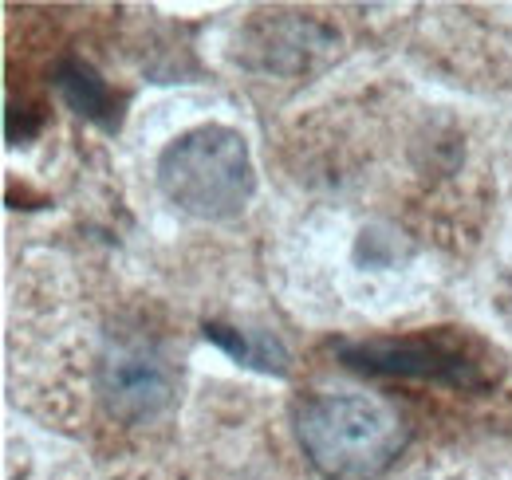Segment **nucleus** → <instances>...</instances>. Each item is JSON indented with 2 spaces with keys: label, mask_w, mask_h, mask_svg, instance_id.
Returning a JSON list of instances; mask_svg holds the SVG:
<instances>
[{
  "label": "nucleus",
  "mask_w": 512,
  "mask_h": 480,
  "mask_svg": "<svg viewBox=\"0 0 512 480\" xmlns=\"http://www.w3.org/2000/svg\"><path fill=\"white\" fill-rule=\"evenodd\" d=\"M406 421L371 394H312L296 410V441L323 480H379L406 449Z\"/></svg>",
  "instance_id": "obj_1"
},
{
  "label": "nucleus",
  "mask_w": 512,
  "mask_h": 480,
  "mask_svg": "<svg viewBox=\"0 0 512 480\" xmlns=\"http://www.w3.org/2000/svg\"><path fill=\"white\" fill-rule=\"evenodd\" d=\"M158 189L170 205L201 221L237 217L256 193V166L241 130L205 122L158 154Z\"/></svg>",
  "instance_id": "obj_2"
},
{
  "label": "nucleus",
  "mask_w": 512,
  "mask_h": 480,
  "mask_svg": "<svg viewBox=\"0 0 512 480\" xmlns=\"http://www.w3.org/2000/svg\"><path fill=\"white\" fill-rule=\"evenodd\" d=\"M99 398L119 421H146L174 398V374L154 343L115 339L99 359Z\"/></svg>",
  "instance_id": "obj_3"
},
{
  "label": "nucleus",
  "mask_w": 512,
  "mask_h": 480,
  "mask_svg": "<svg viewBox=\"0 0 512 480\" xmlns=\"http://www.w3.org/2000/svg\"><path fill=\"white\" fill-rule=\"evenodd\" d=\"M343 362L355 370H367V374H383V378H430V382L465 386V390L485 386L481 362H473L461 347L446 343L442 335L351 343V347H343Z\"/></svg>",
  "instance_id": "obj_4"
},
{
  "label": "nucleus",
  "mask_w": 512,
  "mask_h": 480,
  "mask_svg": "<svg viewBox=\"0 0 512 480\" xmlns=\"http://www.w3.org/2000/svg\"><path fill=\"white\" fill-rule=\"evenodd\" d=\"M56 87H60V95L67 99L71 111H79L83 119H91L95 126H103V130H119L127 99L119 91H111L107 79L91 63L64 60L56 67Z\"/></svg>",
  "instance_id": "obj_5"
},
{
  "label": "nucleus",
  "mask_w": 512,
  "mask_h": 480,
  "mask_svg": "<svg viewBox=\"0 0 512 480\" xmlns=\"http://www.w3.org/2000/svg\"><path fill=\"white\" fill-rule=\"evenodd\" d=\"M209 343H217L221 351H229L237 362L264 370V374H288V351L264 335V331H237V327H225V323H205L201 327Z\"/></svg>",
  "instance_id": "obj_6"
}]
</instances>
